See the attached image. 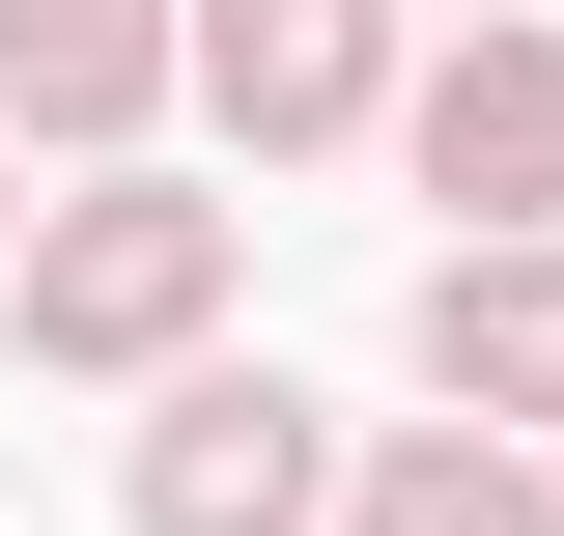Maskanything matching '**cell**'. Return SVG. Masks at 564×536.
Instances as JSON below:
<instances>
[{"mask_svg":"<svg viewBox=\"0 0 564 536\" xmlns=\"http://www.w3.org/2000/svg\"><path fill=\"white\" fill-rule=\"evenodd\" d=\"M0 311H29V367H198L226 339V199H170V170H85V199H29V255H0Z\"/></svg>","mask_w":564,"mask_h":536,"instance_id":"6da1fadb","label":"cell"},{"mask_svg":"<svg viewBox=\"0 0 564 536\" xmlns=\"http://www.w3.org/2000/svg\"><path fill=\"white\" fill-rule=\"evenodd\" d=\"M339 480L367 452L282 396V367H170V424H141V536H311Z\"/></svg>","mask_w":564,"mask_h":536,"instance_id":"7a4b0ae2","label":"cell"},{"mask_svg":"<svg viewBox=\"0 0 564 536\" xmlns=\"http://www.w3.org/2000/svg\"><path fill=\"white\" fill-rule=\"evenodd\" d=\"M395 141H423V199H452V226H564V29H508V0H480L452 57L395 85Z\"/></svg>","mask_w":564,"mask_h":536,"instance_id":"3957f363","label":"cell"},{"mask_svg":"<svg viewBox=\"0 0 564 536\" xmlns=\"http://www.w3.org/2000/svg\"><path fill=\"white\" fill-rule=\"evenodd\" d=\"M198 85V0H0V141H57V170H113L141 114Z\"/></svg>","mask_w":564,"mask_h":536,"instance_id":"277c9868","label":"cell"},{"mask_svg":"<svg viewBox=\"0 0 564 536\" xmlns=\"http://www.w3.org/2000/svg\"><path fill=\"white\" fill-rule=\"evenodd\" d=\"M198 114L254 141V170L282 141H367L395 114V0H198Z\"/></svg>","mask_w":564,"mask_h":536,"instance_id":"5b68a950","label":"cell"},{"mask_svg":"<svg viewBox=\"0 0 564 536\" xmlns=\"http://www.w3.org/2000/svg\"><path fill=\"white\" fill-rule=\"evenodd\" d=\"M423 396L564 424V226H452V255H423Z\"/></svg>","mask_w":564,"mask_h":536,"instance_id":"8992f818","label":"cell"},{"mask_svg":"<svg viewBox=\"0 0 564 536\" xmlns=\"http://www.w3.org/2000/svg\"><path fill=\"white\" fill-rule=\"evenodd\" d=\"M339 508H367V536H564V480H536V424H480V396H452V424H395Z\"/></svg>","mask_w":564,"mask_h":536,"instance_id":"52a82bcc","label":"cell"},{"mask_svg":"<svg viewBox=\"0 0 564 536\" xmlns=\"http://www.w3.org/2000/svg\"><path fill=\"white\" fill-rule=\"evenodd\" d=\"M0 170H29V141H0Z\"/></svg>","mask_w":564,"mask_h":536,"instance_id":"ba28073f","label":"cell"}]
</instances>
